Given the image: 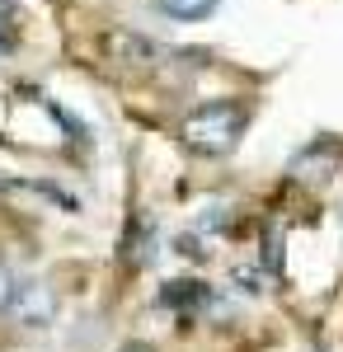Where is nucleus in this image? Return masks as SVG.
<instances>
[{
	"label": "nucleus",
	"instance_id": "obj_1",
	"mask_svg": "<svg viewBox=\"0 0 343 352\" xmlns=\"http://www.w3.org/2000/svg\"><path fill=\"white\" fill-rule=\"evenodd\" d=\"M245 127H249V109L245 104H236V99H211V104L188 113L184 141L193 151H202V155H226V151H236Z\"/></svg>",
	"mask_w": 343,
	"mask_h": 352
},
{
	"label": "nucleus",
	"instance_id": "obj_2",
	"mask_svg": "<svg viewBox=\"0 0 343 352\" xmlns=\"http://www.w3.org/2000/svg\"><path fill=\"white\" fill-rule=\"evenodd\" d=\"M5 310H10L19 324H28V329H48L52 315H56V296L43 287V282H19Z\"/></svg>",
	"mask_w": 343,
	"mask_h": 352
},
{
	"label": "nucleus",
	"instance_id": "obj_3",
	"mask_svg": "<svg viewBox=\"0 0 343 352\" xmlns=\"http://www.w3.org/2000/svg\"><path fill=\"white\" fill-rule=\"evenodd\" d=\"M216 5L221 0H156V10L174 24H202V19L216 14Z\"/></svg>",
	"mask_w": 343,
	"mask_h": 352
},
{
	"label": "nucleus",
	"instance_id": "obj_4",
	"mask_svg": "<svg viewBox=\"0 0 343 352\" xmlns=\"http://www.w3.org/2000/svg\"><path fill=\"white\" fill-rule=\"evenodd\" d=\"M14 287H19V282H14V272H10L5 263H0V310L10 305V296H14Z\"/></svg>",
	"mask_w": 343,
	"mask_h": 352
},
{
	"label": "nucleus",
	"instance_id": "obj_5",
	"mask_svg": "<svg viewBox=\"0 0 343 352\" xmlns=\"http://www.w3.org/2000/svg\"><path fill=\"white\" fill-rule=\"evenodd\" d=\"M118 352H151V348H141V343H127V348H118Z\"/></svg>",
	"mask_w": 343,
	"mask_h": 352
}]
</instances>
